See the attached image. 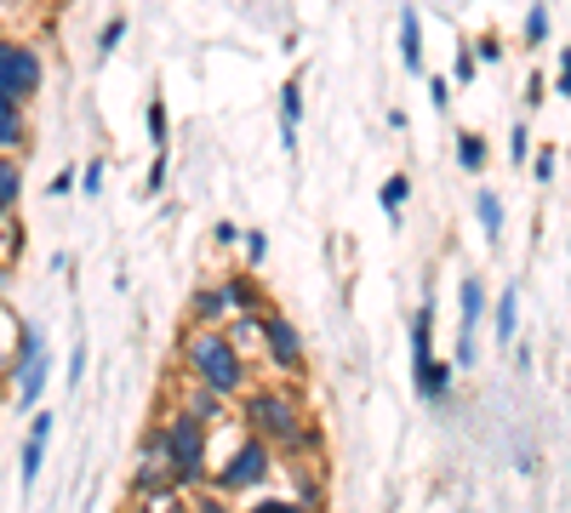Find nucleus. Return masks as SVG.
I'll return each mask as SVG.
<instances>
[{
    "label": "nucleus",
    "mask_w": 571,
    "mask_h": 513,
    "mask_svg": "<svg viewBox=\"0 0 571 513\" xmlns=\"http://www.w3.org/2000/svg\"><path fill=\"white\" fill-rule=\"evenodd\" d=\"M240 428L246 433H258V440L286 456V462H320V428L309 422V410H304V394L292 389V382H252L240 399Z\"/></svg>",
    "instance_id": "1"
},
{
    "label": "nucleus",
    "mask_w": 571,
    "mask_h": 513,
    "mask_svg": "<svg viewBox=\"0 0 571 513\" xmlns=\"http://www.w3.org/2000/svg\"><path fill=\"white\" fill-rule=\"evenodd\" d=\"M183 371H189V382H206V389L223 394V399H240L246 389H252L246 354L229 343V331H212V325H189V337H183Z\"/></svg>",
    "instance_id": "2"
},
{
    "label": "nucleus",
    "mask_w": 571,
    "mask_h": 513,
    "mask_svg": "<svg viewBox=\"0 0 571 513\" xmlns=\"http://www.w3.org/2000/svg\"><path fill=\"white\" fill-rule=\"evenodd\" d=\"M160 445L171 456L178 491H206L212 485V428L194 417V410H171L166 428H160Z\"/></svg>",
    "instance_id": "3"
},
{
    "label": "nucleus",
    "mask_w": 571,
    "mask_h": 513,
    "mask_svg": "<svg viewBox=\"0 0 571 513\" xmlns=\"http://www.w3.org/2000/svg\"><path fill=\"white\" fill-rule=\"evenodd\" d=\"M275 451H269L258 433H235L229 451H223V462H212V491L217 497H258L269 479H275Z\"/></svg>",
    "instance_id": "4"
},
{
    "label": "nucleus",
    "mask_w": 571,
    "mask_h": 513,
    "mask_svg": "<svg viewBox=\"0 0 571 513\" xmlns=\"http://www.w3.org/2000/svg\"><path fill=\"white\" fill-rule=\"evenodd\" d=\"M269 366L281 371V382H292V377H304V366H309V354H304V337H297V325L281 314V308H263V348H258Z\"/></svg>",
    "instance_id": "5"
},
{
    "label": "nucleus",
    "mask_w": 571,
    "mask_h": 513,
    "mask_svg": "<svg viewBox=\"0 0 571 513\" xmlns=\"http://www.w3.org/2000/svg\"><path fill=\"white\" fill-rule=\"evenodd\" d=\"M12 377H17V405H35L40 394H46V377H52V354H46V343H40V331L35 325H23V343H17V366H12Z\"/></svg>",
    "instance_id": "6"
},
{
    "label": "nucleus",
    "mask_w": 571,
    "mask_h": 513,
    "mask_svg": "<svg viewBox=\"0 0 571 513\" xmlns=\"http://www.w3.org/2000/svg\"><path fill=\"white\" fill-rule=\"evenodd\" d=\"M132 491H138V497H148V491H178V474H171V456H166V445H160V428L138 445V474H132Z\"/></svg>",
    "instance_id": "7"
},
{
    "label": "nucleus",
    "mask_w": 571,
    "mask_h": 513,
    "mask_svg": "<svg viewBox=\"0 0 571 513\" xmlns=\"http://www.w3.org/2000/svg\"><path fill=\"white\" fill-rule=\"evenodd\" d=\"M46 445H52V417H46V410H35V422H29V440H23V456H17V479H23V491H29V485L40 479Z\"/></svg>",
    "instance_id": "8"
},
{
    "label": "nucleus",
    "mask_w": 571,
    "mask_h": 513,
    "mask_svg": "<svg viewBox=\"0 0 571 513\" xmlns=\"http://www.w3.org/2000/svg\"><path fill=\"white\" fill-rule=\"evenodd\" d=\"M429 371H435V302L412 314V377L424 382Z\"/></svg>",
    "instance_id": "9"
},
{
    "label": "nucleus",
    "mask_w": 571,
    "mask_h": 513,
    "mask_svg": "<svg viewBox=\"0 0 571 513\" xmlns=\"http://www.w3.org/2000/svg\"><path fill=\"white\" fill-rule=\"evenodd\" d=\"M217 291H223V302H229V314H263L269 308V297H263V286L252 274H229Z\"/></svg>",
    "instance_id": "10"
},
{
    "label": "nucleus",
    "mask_w": 571,
    "mask_h": 513,
    "mask_svg": "<svg viewBox=\"0 0 571 513\" xmlns=\"http://www.w3.org/2000/svg\"><path fill=\"white\" fill-rule=\"evenodd\" d=\"M189 325H212V331L229 325V302H223L217 286H201V291L189 297Z\"/></svg>",
    "instance_id": "11"
},
{
    "label": "nucleus",
    "mask_w": 571,
    "mask_h": 513,
    "mask_svg": "<svg viewBox=\"0 0 571 513\" xmlns=\"http://www.w3.org/2000/svg\"><path fill=\"white\" fill-rule=\"evenodd\" d=\"M40 92V51L35 46H17L12 51V97H35Z\"/></svg>",
    "instance_id": "12"
},
{
    "label": "nucleus",
    "mask_w": 571,
    "mask_h": 513,
    "mask_svg": "<svg viewBox=\"0 0 571 513\" xmlns=\"http://www.w3.org/2000/svg\"><path fill=\"white\" fill-rule=\"evenodd\" d=\"M401 63L424 74V17H417V7H401Z\"/></svg>",
    "instance_id": "13"
},
{
    "label": "nucleus",
    "mask_w": 571,
    "mask_h": 513,
    "mask_svg": "<svg viewBox=\"0 0 571 513\" xmlns=\"http://www.w3.org/2000/svg\"><path fill=\"white\" fill-rule=\"evenodd\" d=\"M297 126H304V86L286 81L281 86V143H286V154H297Z\"/></svg>",
    "instance_id": "14"
},
{
    "label": "nucleus",
    "mask_w": 571,
    "mask_h": 513,
    "mask_svg": "<svg viewBox=\"0 0 571 513\" xmlns=\"http://www.w3.org/2000/svg\"><path fill=\"white\" fill-rule=\"evenodd\" d=\"M223 331H229V343H235L246 359L263 348V314H229V325H223Z\"/></svg>",
    "instance_id": "15"
},
{
    "label": "nucleus",
    "mask_w": 571,
    "mask_h": 513,
    "mask_svg": "<svg viewBox=\"0 0 571 513\" xmlns=\"http://www.w3.org/2000/svg\"><path fill=\"white\" fill-rule=\"evenodd\" d=\"M223 405H229V399H223V394H212L206 382H189V394H183V410H194V417H201L206 428L223 417Z\"/></svg>",
    "instance_id": "16"
},
{
    "label": "nucleus",
    "mask_w": 571,
    "mask_h": 513,
    "mask_svg": "<svg viewBox=\"0 0 571 513\" xmlns=\"http://www.w3.org/2000/svg\"><path fill=\"white\" fill-rule=\"evenodd\" d=\"M514 325H520V286H509L491 308V331H498V343H514Z\"/></svg>",
    "instance_id": "17"
},
{
    "label": "nucleus",
    "mask_w": 571,
    "mask_h": 513,
    "mask_svg": "<svg viewBox=\"0 0 571 513\" xmlns=\"http://www.w3.org/2000/svg\"><path fill=\"white\" fill-rule=\"evenodd\" d=\"M480 314H486V286H480V274H463V337H475Z\"/></svg>",
    "instance_id": "18"
},
{
    "label": "nucleus",
    "mask_w": 571,
    "mask_h": 513,
    "mask_svg": "<svg viewBox=\"0 0 571 513\" xmlns=\"http://www.w3.org/2000/svg\"><path fill=\"white\" fill-rule=\"evenodd\" d=\"M406 200H412V177H406V171H394V177H389V183L378 189V205H383V212H389V223H401V212H406Z\"/></svg>",
    "instance_id": "19"
},
{
    "label": "nucleus",
    "mask_w": 571,
    "mask_h": 513,
    "mask_svg": "<svg viewBox=\"0 0 571 513\" xmlns=\"http://www.w3.org/2000/svg\"><path fill=\"white\" fill-rule=\"evenodd\" d=\"M475 217H480V228H486V240L498 246V240H503V200L491 194V189H480V194H475Z\"/></svg>",
    "instance_id": "20"
},
{
    "label": "nucleus",
    "mask_w": 571,
    "mask_h": 513,
    "mask_svg": "<svg viewBox=\"0 0 571 513\" xmlns=\"http://www.w3.org/2000/svg\"><path fill=\"white\" fill-rule=\"evenodd\" d=\"M194 502H189V491H148V497H138V513H189Z\"/></svg>",
    "instance_id": "21"
},
{
    "label": "nucleus",
    "mask_w": 571,
    "mask_h": 513,
    "mask_svg": "<svg viewBox=\"0 0 571 513\" xmlns=\"http://www.w3.org/2000/svg\"><path fill=\"white\" fill-rule=\"evenodd\" d=\"M17 194H23V171H17L12 154H0V212H12Z\"/></svg>",
    "instance_id": "22"
},
{
    "label": "nucleus",
    "mask_w": 571,
    "mask_h": 513,
    "mask_svg": "<svg viewBox=\"0 0 571 513\" xmlns=\"http://www.w3.org/2000/svg\"><path fill=\"white\" fill-rule=\"evenodd\" d=\"M457 166L480 177V166H486V138L480 132H457Z\"/></svg>",
    "instance_id": "23"
},
{
    "label": "nucleus",
    "mask_w": 571,
    "mask_h": 513,
    "mask_svg": "<svg viewBox=\"0 0 571 513\" xmlns=\"http://www.w3.org/2000/svg\"><path fill=\"white\" fill-rule=\"evenodd\" d=\"M23 148V115H17V103H0V154H12Z\"/></svg>",
    "instance_id": "24"
},
{
    "label": "nucleus",
    "mask_w": 571,
    "mask_h": 513,
    "mask_svg": "<svg viewBox=\"0 0 571 513\" xmlns=\"http://www.w3.org/2000/svg\"><path fill=\"white\" fill-rule=\"evenodd\" d=\"M148 143H155V154H166V138H171V120H166V103L155 97V103H148Z\"/></svg>",
    "instance_id": "25"
},
{
    "label": "nucleus",
    "mask_w": 571,
    "mask_h": 513,
    "mask_svg": "<svg viewBox=\"0 0 571 513\" xmlns=\"http://www.w3.org/2000/svg\"><path fill=\"white\" fill-rule=\"evenodd\" d=\"M509 160H514V166H526V160H532V132H526V120H514V126H509Z\"/></svg>",
    "instance_id": "26"
},
{
    "label": "nucleus",
    "mask_w": 571,
    "mask_h": 513,
    "mask_svg": "<svg viewBox=\"0 0 571 513\" xmlns=\"http://www.w3.org/2000/svg\"><path fill=\"white\" fill-rule=\"evenodd\" d=\"M12 51H17V40L0 35V103H17L12 97Z\"/></svg>",
    "instance_id": "27"
},
{
    "label": "nucleus",
    "mask_w": 571,
    "mask_h": 513,
    "mask_svg": "<svg viewBox=\"0 0 571 513\" xmlns=\"http://www.w3.org/2000/svg\"><path fill=\"white\" fill-rule=\"evenodd\" d=\"M549 40V7H532L526 12V46H543Z\"/></svg>",
    "instance_id": "28"
},
{
    "label": "nucleus",
    "mask_w": 571,
    "mask_h": 513,
    "mask_svg": "<svg viewBox=\"0 0 571 513\" xmlns=\"http://www.w3.org/2000/svg\"><path fill=\"white\" fill-rule=\"evenodd\" d=\"M246 513H309V508H304V502H292V497H258Z\"/></svg>",
    "instance_id": "29"
},
{
    "label": "nucleus",
    "mask_w": 571,
    "mask_h": 513,
    "mask_svg": "<svg viewBox=\"0 0 571 513\" xmlns=\"http://www.w3.org/2000/svg\"><path fill=\"white\" fill-rule=\"evenodd\" d=\"M240 246H246V263H263V256H269V235H263V228H252V235H240Z\"/></svg>",
    "instance_id": "30"
},
{
    "label": "nucleus",
    "mask_w": 571,
    "mask_h": 513,
    "mask_svg": "<svg viewBox=\"0 0 571 513\" xmlns=\"http://www.w3.org/2000/svg\"><path fill=\"white\" fill-rule=\"evenodd\" d=\"M555 166H560V154H555V148H537V154H532V177H537V183H549Z\"/></svg>",
    "instance_id": "31"
},
{
    "label": "nucleus",
    "mask_w": 571,
    "mask_h": 513,
    "mask_svg": "<svg viewBox=\"0 0 571 513\" xmlns=\"http://www.w3.org/2000/svg\"><path fill=\"white\" fill-rule=\"evenodd\" d=\"M189 513H229V497H217V491H194V508Z\"/></svg>",
    "instance_id": "32"
},
{
    "label": "nucleus",
    "mask_w": 571,
    "mask_h": 513,
    "mask_svg": "<svg viewBox=\"0 0 571 513\" xmlns=\"http://www.w3.org/2000/svg\"><path fill=\"white\" fill-rule=\"evenodd\" d=\"M120 40H127V17H109V23H104V35H97V46H104V51H115Z\"/></svg>",
    "instance_id": "33"
},
{
    "label": "nucleus",
    "mask_w": 571,
    "mask_h": 513,
    "mask_svg": "<svg viewBox=\"0 0 571 513\" xmlns=\"http://www.w3.org/2000/svg\"><path fill=\"white\" fill-rule=\"evenodd\" d=\"M457 81H475V46H457Z\"/></svg>",
    "instance_id": "34"
},
{
    "label": "nucleus",
    "mask_w": 571,
    "mask_h": 513,
    "mask_svg": "<svg viewBox=\"0 0 571 513\" xmlns=\"http://www.w3.org/2000/svg\"><path fill=\"white\" fill-rule=\"evenodd\" d=\"M148 194H160L166 189V154H155V166H148V183H143Z\"/></svg>",
    "instance_id": "35"
},
{
    "label": "nucleus",
    "mask_w": 571,
    "mask_h": 513,
    "mask_svg": "<svg viewBox=\"0 0 571 513\" xmlns=\"http://www.w3.org/2000/svg\"><path fill=\"white\" fill-rule=\"evenodd\" d=\"M555 92H560V97H571V46L560 51V74H555Z\"/></svg>",
    "instance_id": "36"
},
{
    "label": "nucleus",
    "mask_w": 571,
    "mask_h": 513,
    "mask_svg": "<svg viewBox=\"0 0 571 513\" xmlns=\"http://www.w3.org/2000/svg\"><path fill=\"white\" fill-rule=\"evenodd\" d=\"M81 189H86V194H97V189H104V160H92V166L81 171Z\"/></svg>",
    "instance_id": "37"
},
{
    "label": "nucleus",
    "mask_w": 571,
    "mask_h": 513,
    "mask_svg": "<svg viewBox=\"0 0 571 513\" xmlns=\"http://www.w3.org/2000/svg\"><path fill=\"white\" fill-rule=\"evenodd\" d=\"M429 103H435V109H445V103H452V86H445L440 74H435V81H429Z\"/></svg>",
    "instance_id": "38"
},
{
    "label": "nucleus",
    "mask_w": 571,
    "mask_h": 513,
    "mask_svg": "<svg viewBox=\"0 0 571 513\" xmlns=\"http://www.w3.org/2000/svg\"><path fill=\"white\" fill-rule=\"evenodd\" d=\"M212 240H217V246H235V240H240V228H235V223H217V228H212Z\"/></svg>",
    "instance_id": "39"
},
{
    "label": "nucleus",
    "mask_w": 571,
    "mask_h": 513,
    "mask_svg": "<svg viewBox=\"0 0 571 513\" xmlns=\"http://www.w3.org/2000/svg\"><path fill=\"white\" fill-rule=\"evenodd\" d=\"M81 371H86V348H74L69 354V382H81Z\"/></svg>",
    "instance_id": "40"
}]
</instances>
